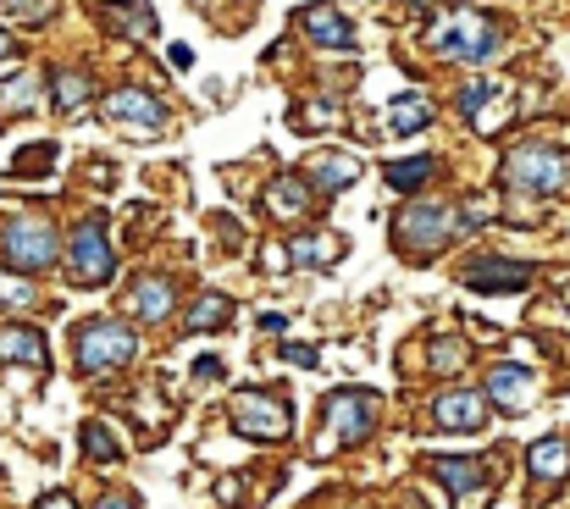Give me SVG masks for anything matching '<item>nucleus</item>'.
I'll return each instance as SVG.
<instances>
[{
    "label": "nucleus",
    "mask_w": 570,
    "mask_h": 509,
    "mask_svg": "<svg viewBox=\"0 0 570 509\" xmlns=\"http://www.w3.org/2000/svg\"><path fill=\"white\" fill-rule=\"evenodd\" d=\"M0 250H7V266H18V272H51L56 255H62V238H56L51 222L18 216V222L7 227V238H0Z\"/></svg>",
    "instance_id": "2"
},
{
    "label": "nucleus",
    "mask_w": 570,
    "mask_h": 509,
    "mask_svg": "<svg viewBox=\"0 0 570 509\" xmlns=\"http://www.w3.org/2000/svg\"><path fill=\"white\" fill-rule=\"evenodd\" d=\"M294 266V255H283V244H272L266 250V272H288Z\"/></svg>",
    "instance_id": "32"
},
{
    "label": "nucleus",
    "mask_w": 570,
    "mask_h": 509,
    "mask_svg": "<svg viewBox=\"0 0 570 509\" xmlns=\"http://www.w3.org/2000/svg\"><path fill=\"white\" fill-rule=\"evenodd\" d=\"M217 371H222V360H211V354L194 360V377H217Z\"/></svg>",
    "instance_id": "36"
},
{
    "label": "nucleus",
    "mask_w": 570,
    "mask_h": 509,
    "mask_svg": "<svg viewBox=\"0 0 570 509\" xmlns=\"http://www.w3.org/2000/svg\"><path fill=\"white\" fill-rule=\"evenodd\" d=\"M487 399H493L498 410H526V404L537 399V377H531L526 365H493Z\"/></svg>",
    "instance_id": "10"
},
{
    "label": "nucleus",
    "mask_w": 570,
    "mask_h": 509,
    "mask_svg": "<svg viewBox=\"0 0 570 509\" xmlns=\"http://www.w3.org/2000/svg\"><path fill=\"white\" fill-rule=\"evenodd\" d=\"M101 509H134V498H123V492H112V498H106Z\"/></svg>",
    "instance_id": "40"
},
{
    "label": "nucleus",
    "mask_w": 570,
    "mask_h": 509,
    "mask_svg": "<svg viewBox=\"0 0 570 509\" xmlns=\"http://www.w3.org/2000/svg\"><path fill=\"white\" fill-rule=\"evenodd\" d=\"M426 178H432V156H410V161H393V167H388V183H393L399 194L421 189Z\"/></svg>",
    "instance_id": "24"
},
{
    "label": "nucleus",
    "mask_w": 570,
    "mask_h": 509,
    "mask_svg": "<svg viewBox=\"0 0 570 509\" xmlns=\"http://www.w3.org/2000/svg\"><path fill=\"white\" fill-rule=\"evenodd\" d=\"M426 123H432V100H426V95H399V100L388 106V134H399V139H404V134H421Z\"/></svg>",
    "instance_id": "18"
},
{
    "label": "nucleus",
    "mask_w": 570,
    "mask_h": 509,
    "mask_svg": "<svg viewBox=\"0 0 570 509\" xmlns=\"http://www.w3.org/2000/svg\"><path fill=\"white\" fill-rule=\"evenodd\" d=\"M222 321H233V299H228V294H205V299L183 316L189 332H211V327H222Z\"/></svg>",
    "instance_id": "23"
},
{
    "label": "nucleus",
    "mask_w": 570,
    "mask_h": 509,
    "mask_svg": "<svg viewBox=\"0 0 570 509\" xmlns=\"http://www.w3.org/2000/svg\"><path fill=\"white\" fill-rule=\"evenodd\" d=\"M12 51H18V40H12V34H7V29H0V62H7V56H12Z\"/></svg>",
    "instance_id": "39"
},
{
    "label": "nucleus",
    "mask_w": 570,
    "mask_h": 509,
    "mask_svg": "<svg viewBox=\"0 0 570 509\" xmlns=\"http://www.w3.org/2000/svg\"><path fill=\"white\" fill-rule=\"evenodd\" d=\"M51 161H56V150H51V145H29V150L18 156V167H12V172H23V178H34V172H45Z\"/></svg>",
    "instance_id": "28"
},
{
    "label": "nucleus",
    "mask_w": 570,
    "mask_h": 509,
    "mask_svg": "<svg viewBox=\"0 0 570 509\" xmlns=\"http://www.w3.org/2000/svg\"><path fill=\"white\" fill-rule=\"evenodd\" d=\"M355 178H360V161H349V156H316V167H310L316 189H349Z\"/></svg>",
    "instance_id": "21"
},
{
    "label": "nucleus",
    "mask_w": 570,
    "mask_h": 509,
    "mask_svg": "<svg viewBox=\"0 0 570 509\" xmlns=\"http://www.w3.org/2000/svg\"><path fill=\"white\" fill-rule=\"evenodd\" d=\"M526 465H531L537 481H564L570 476V443L564 437H542V443H531Z\"/></svg>",
    "instance_id": "16"
},
{
    "label": "nucleus",
    "mask_w": 570,
    "mask_h": 509,
    "mask_svg": "<svg viewBox=\"0 0 570 509\" xmlns=\"http://www.w3.org/2000/svg\"><path fill=\"white\" fill-rule=\"evenodd\" d=\"M40 509H78V503H73V498H67V492H51V498H45V503H40Z\"/></svg>",
    "instance_id": "38"
},
{
    "label": "nucleus",
    "mask_w": 570,
    "mask_h": 509,
    "mask_svg": "<svg viewBox=\"0 0 570 509\" xmlns=\"http://www.w3.org/2000/svg\"><path fill=\"white\" fill-rule=\"evenodd\" d=\"M432 415H437V426H448V432H482L487 399H482V393H443Z\"/></svg>",
    "instance_id": "12"
},
{
    "label": "nucleus",
    "mask_w": 570,
    "mask_h": 509,
    "mask_svg": "<svg viewBox=\"0 0 570 509\" xmlns=\"http://www.w3.org/2000/svg\"><path fill=\"white\" fill-rule=\"evenodd\" d=\"M310 117L327 128V123H338V106H332V100H316V106H310Z\"/></svg>",
    "instance_id": "33"
},
{
    "label": "nucleus",
    "mask_w": 570,
    "mask_h": 509,
    "mask_svg": "<svg viewBox=\"0 0 570 509\" xmlns=\"http://www.w3.org/2000/svg\"><path fill=\"white\" fill-rule=\"evenodd\" d=\"M504 178H509L515 189L553 194V189H564L570 167H564V156H559V150H515V156L504 161Z\"/></svg>",
    "instance_id": "8"
},
{
    "label": "nucleus",
    "mask_w": 570,
    "mask_h": 509,
    "mask_svg": "<svg viewBox=\"0 0 570 509\" xmlns=\"http://www.w3.org/2000/svg\"><path fill=\"white\" fill-rule=\"evenodd\" d=\"M228 410H233V426H239L244 437H261V443L288 437V404L272 399V393H261V388H233Z\"/></svg>",
    "instance_id": "5"
},
{
    "label": "nucleus",
    "mask_w": 570,
    "mask_h": 509,
    "mask_svg": "<svg viewBox=\"0 0 570 509\" xmlns=\"http://www.w3.org/2000/svg\"><path fill=\"white\" fill-rule=\"evenodd\" d=\"M526 277H531V272H526L520 261H476V266L465 272V283H471L476 294H487V288H509V294H515V288H526Z\"/></svg>",
    "instance_id": "15"
},
{
    "label": "nucleus",
    "mask_w": 570,
    "mask_h": 509,
    "mask_svg": "<svg viewBox=\"0 0 570 509\" xmlns=\"http://www.w3.org/2000/svg\"><path fill=\"white\" fill-rule=\"evenodd\" d=\"M56 0H0V18H51Z\"/></svg>",
    "instance_id": "29"
},
{
    "label": "nucleus",
    "mask_w": 570,
    "mask_h": 509,
    "mask_svg": "<svg viewBox=\"0 0 570 509\" xmlns=\"http://www.w3.org/2000/svg\"><path fill=\"white\" fill-rule=\"evenodd\" d=\"M128 305H134L139 321H161V316H172V283L167 277H134Z\"/></svg>",
    "instance_id": "14"
},
{
    "label": "nucleus",
    "mask_w": 570,
    "mask_h": 509,
    "mask_svg": "<svg viewBox=\"0 0 570 509\" xmlns=\"http://www.w3.org/2000/svg\"><path fill=\"white\" fill-rule=\"evenodd\" d=\"M106 123L112 128H123V134H145V139H156L161 128H167V106L156 100V95H139V89H117V95H106Z\"/></svg>",
    "instance_id": "7"
},
{
    "label": "nucleus",
    "mask_w": 570,
    "mask_h": 509,
    "mask_svg": "<svg viewBox=\"0 0 570 509\" xmlns=\"http://www.w3.org/2000/svg\"><path fill=\"white\" fill-rule=\"evenodd\" d=\"M460 360H465V349H460V343H437V349H432V365H437V371H454Z\"/></svg>",
    "instance_id": "31"
},
{
    "label": "nucleus",
    "mask_w": 570,
    "mask_h": 509,
    "mask_svg": "<svg viewBox=\"0 0 570 509\" xmlns=\"http://www.w3.org/2000/svg\"><path fill=\"white\" fill-rule=\"evenodd\" d=\"M0 305L23 310V305H34V288H29L23 277H7V272H0Z\"/></svg>",
    "instance_id": "27"
},
{
    "label": "nucleus",
    "mask_w": 570,
    "mask_h": 509,
    "mask_svg": "<svg viewBox=\"0 0 570 509\" xmlns=\"http://www.w3.org/2000/svg\"><path fill=\"white\" fill-rule=\"evenodd\" d=\"M410 7H426V0H410Z\"/></svg>",
    "instance_id": "41"
},
{
    "label": "nucleus",
    "mask_w": 570,
    "mask_h": 509,
    "mask_svg": "<svg viewBox=\"0 0 570 509\" xmlns=\"http://www.w3.org/2000/svg\"><path fill=\"white\" fill-rule=\"evenodd\" d=\"M283 327H288V316H277V310L261 316V332H283Z\"/></svg>",
    "instance_id": "35"
},
{
    "label": "nucleus",
    "mask_w": 570,
    "mask_h": 509,
    "mask_svg": "<svg viewBox=\"0 0 570 509\" xmlns=\"http://www.w3.org/2000/svg\"><path fill=\"white\" fill-rule=\"evenodd\" d=\"M432 45H437V56H448V62H487V56L498 51V34H493L487 18H476V12H454V18L437 23Z\"/></svg>",
    "instance_id": "4"
},
{
    "label": "nucleus",
    "mask_w": 570,
    "mask_h": 509,
    "mask_svg": "<svg viewBox=\"0 0 570 509\" xmlns=\"http://www.w3.org/2000/svg\"><path fill=\"white\" fill-rule=\"evenodd\" d=\"M51 360V349H45V338L34 332V327H7L0 332V365H45Z\"/></svg>",
    "instance_id": "13"
},
{
    "label": "nucleus",
    "mask_w": 570,
    "mask_h": 509,
    "mask_svg": "<svg viewBox=\"0 0 570 509\" xmlns=\"http://www.w3.org/2000/svg\"><path fill=\"white\" fill-rule=\"evenodd\" d=\"M454 227H465V222L454 216V205H404L393 238H399V250H410L415 261H432Z\"/></svg>",
    "instance_id": "1"
},
{
    "label": "nucleus",
    "mask_w": 570,
    "mask_h": 509,
    "mask_svg": "<svg viewBox=\"0 0 570 509\" xmlns=\"http://www.w3.org/2000/svg\"><path fill=\"white\" fill-rule=\"evenodd\" d=\"M283 354H288V360H294V365H316V349H305V343H288V349H283Z\"/></svg>",
    "instance_id": "34"
},
{
    "label": "nucleus",
    "mask_w": 570,
    "mask_h": 509,
    "mask_svg": "<svg viewBox=\"0 0 570 509\" xmlns=\"http://www.w3.org/2000/svg\"><path fill=\"white\" fill-rule=\"evenodd\" d=\"M84 454H89V459H106V465H112V459H123V443H117V437H112V432H106L101 421H89V426H84Z\"/></svg>",
    "instance_id": "26"
},
{
    "label": "nucleus",
    "mask_w": 570,
    "mask_h": 509,
    "mask_svg": "<svg viewBox=\"0 0 570 509\" xmlns=\"http://www.w3.org/2000/svg\"><path fill=\"white\" fill-rule=\"evenodd\" d=\"M172 67H194V51H189V45H172Z\"/></svg>",
    "instance_id": "37"
},
{
    "label": "nucleus",
    "mask_w": 570,
    "mask_h": 509,
    "mask_svg": "<svg viewBox=\"0 0 570 509\" xmlns=\"http://www.w3.org/2000/svg\"><path fill=\"white\" fill-rule=\"evenodd\" d=\"M29 100H34V78H29V73H23L12 89H0V106H29Z\"/></svg>",
    "instance_id": "30"
},
{
    "label": "nucleus",
    "mask_w": 570,
    "mask_h": 509,
    "mask_svg": "<svg viewBox=\"0 0 570 509\" xmlns=\"http://www.w3.org/2000/svg\"><path fill=\"white\" fill-rule=\"evenodd\" d=\"M288 250H294V266H332L338 261V238L332 233H299Z\"/></svg>",
    "instance_id": "22"
},
{
    "label": "nucleus",
    "mask_w": 570,
    "mask_h": 509,
    "mask_svg": "<svg viewBox=\"0 0 570 509\" xmlns=\"http://www.w3.org/2000/svg\"><path fill=\"white\" fill-rule=\"evenodd\" d=\"M432 470H437V481H443L448 492H476V487H487V465H482V459H432Z\"/></svg>",
    "instance_id": "19"
},
{
    "label": "nucleus",
    "mask_w": 570,
    "mask_h": 509,
    "mask_svg": "<svg viewBox=\"0 0 570 509\" xmlns=\"http://www.w3.org/2000/svg\"><path fill=\"white\" fill-rule=\"evenodd\" d=\"M299 23H305V34H310L316 45H327V51H355V45H360V34L349 29V18L332 12V7H310V12H299Z\"/></svg>",
    "instance_id": "11"
},
{
    "label": "nucleus",
    "mask_w": 570,
    "mask_h": 509,
    "mask_svg": "<svg viewBox=\"0 0 570 509\" xmlns=\"http://www.w3.org/2000/svg\"><path fill=\"white\" fill-rule=\"evenodd\" d=\"M89 95H95V84H89L84 73H56V106H62V112H78Z\"/></svg>",
    "instance_id": "25"
},
{
    "label": "nucleus",
    "mask_w": 570,
    "mask_h": 509,
    "mask_svg": "<svg viewBox=\"0 0 570 509\" xmlns=\"http://www.w3.org/2000/svg\"><path fill=\"white\" fill-rule=\"evenodd\" d=\"M134 354H139L134 327H123V321H84L78 327V371H112V365H128Z\"/></svg>",
    "instance_id": "3"
},
{
    "label": "nucleus",
    "mask_w": 570,
    "mask_h": 509,
    "mask_svg": "<svg viewBox=\"0 0 570 509\" xmlns=\"http://www.w3.org/2000/svg\"><path fill=\"white\" fill-rule=\"evenodd\" d=\"M112 244H106V233H101V222H84L78 233H73V250H67V272H73V283H106L112 277Z\"/></svg>",
    "instance_id": "9"
},
{
    "label": "nucleus",
    "mask_w": 570,
    "mask_h": 509,
    "mask_svg": "<svg viewBox=\"0 0 570 509\" xmlns=\"http://www.w3.org/2000/svg\"><path fill=\"white\" fill-rule=\"evenodd\" d=\"M266 211H272V216H288V222L305 216V211H310V183H305V178H277V183L266 189Z\"/></svg>",
    "instance_id": "17"
},
{
    "label": "nucleus",
    "mask_w": 570,
    "mask_h": 509,
    "mask_svg": "<svg viewBox=\"0 0 570 509\" xmlns=\"http://www.w3.org/2000/svg\"><path fill=\"white\" fill-rule=\"evenodd\" d=\"M101 18H106V23H123V29L139 34V40H156V12H150V7H134V0H106Z\"/></svg>",
    "instance_id": "20"
},
{
    "label": "nucleus",
    "mask_w": 570,
    "mask_h": 509,
    "mask_svg": "<svg viewBox=\"0 0 570 509\" xmlns=\"http://www.w3.org/2000/svg\"><path fill=\"white\" fill-rule=\"evenodd\" d=\"M371 415H377V399H371V393H360V388H338V393L327 399V426H332V437L321 443V454H332L338 443H360L366 426H371Z\"/></svg>",
    "instance_id": "6"
}]
</instances>
